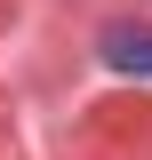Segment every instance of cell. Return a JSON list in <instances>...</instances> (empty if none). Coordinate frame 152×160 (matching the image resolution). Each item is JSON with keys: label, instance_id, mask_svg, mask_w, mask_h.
I'll use <instances>...</instances> for the list:
<instances>
[{"label": "cell", "instance_id": "obj_1", "mask_svg": "<svg viewBox=\"0 0 152 160\" xmlns=\"http://www.w3.org/2000/svg\"><path fill=\"white\" fill-rule=\"evenodd\" d=\"M104 64L112 72H152V24H104Z\"/></svg>", "mask_w": 152, "mask_h": 160}]
</instances>
